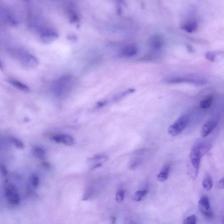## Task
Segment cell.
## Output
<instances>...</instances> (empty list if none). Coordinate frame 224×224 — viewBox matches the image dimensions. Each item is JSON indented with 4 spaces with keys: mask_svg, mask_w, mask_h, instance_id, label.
<instances>
[{
    "mask_svg": "<svg viewBox=\"0 0 224 224\" xmlns=\"http://www.w3.org/2000/svg\"><path fill=\"white\" fill-rule=\"evenodd\" d=\"M69 39H70L71 41H75V40L77 39V37H76L75 35L73 34H71L69 36Z\"/></svg>",
    "mask_w": 224,
    "mask_h": 224,
    "instance_id": "obj_30",
    "label": "cell"
},
{
    "mask_svg": "<svg viewBox=\"0 0 224 224\" xmlns=\"http://www.w3.org/2000/svg\"><path fill=\"white\" fill-rule=\"evenodd\" d=\"M107 159H108V158L106 156L99 155L96 156L95 157L92 158L91 160L96 161V162L97 161V162H104L106 161Z\"/></svg>",
    "mask_w": 224,
    "mask_h": 224,
    "instance_id": "obj_25",
    "label": "cell"
},
{
    "mask_svg": "<svg viewBox=\"0 0 224 224\" xmlns=\"http://www.w3.org/2000/svg\"><path fill=\"white\" fill-rule=\"evenodd\" d=\"M33 153L36 157L40 160H43L45 159L46 152L43 148L40 147H35L33 150Z\"/></svg>",
    "mask_w": 224,
    "mask_h": 224,
    "instance_id": "obj_16",
    "label": "cell"
},
{
    "mask_svg": "<svg viewBox=\"0 0 224 224\" xmlns=\"http://www.w3.org/2000/svg\"><path fill=\"white\" fill-rule=\"evenodd\" d=\"M151 43L154 49H159L162 48L163 45V41L161 37L156 36L151 39Z\"/></svg>",
    "mask_w": 224,
    "mask_h": 224,
    "instance_id": "obj_17",
    "label": "cell"
},
{
    "mask_svg": "<svg viewBox=\"0 0 224 224\" xmlns=\"http://www.w3.org/2000/svg\"><path fill=\"white\" fill-rule=\"evenodd\" d=\"M43 165L46 168H50V165L48 163V162H44L43 163Z\"/></svg>",
    "mask_w": 224,
    "mask_h": 224,
    "instance_id": "obj_32",
    "label": "cell"
},
{
    "mask_svg": "<svg viewBox=\"0 0 224 224\" xmlns=\"http://www.w3.org/2000/svg\"><path fill=\"white\" fill-rule=\"evenodd\" d=\"M31 184L33 187H37L39 185V179L37 176L34 175L31 177Z\"/></svg>",
    "mask_w": 224,
    "mask_h": 224,
    "instance_id": "obj_23",
    "label": "cell"
},
{
    "mask_svg": "<svg viewBox=\"0 0 224 224\" xmlns=\"http://www.w3.org/2000/svg\"><path fill=\"white\" fill-rule=\"evenodd\" d=\"M148 192V191L147 190L137 191L134 194L133 196V199L137 202L140 201L147 195Z\"/></svg>",
    "mask_w": 224,
    "mask_h": 224,
    "instance_id": "obj_18",
    "label": "cell"
},
{
    "mask_svg": "<svg viewBox=\"0 0 224 224\" xmlns=\"http://www.w3.org/2000/svg\"><path fill=\"white\" fill-rule=\"evenodd\" d=\"M212 185V179L211 176L209 174H206L202 182L203 187L206 191H209L211 190Z\"/></svg>",
    "mask_w": 224,
    "mask_h": 224,
    "instance_id": "obj_15",
    "label": "cell"
},
{
    "mask_svg": "<svg viewBox=\"0 0 224 224\" xmlns=\"http://www.w3.org/2000/svg\"><path fill=\"white\" fill-rule=\"evenodd\" d=\"M5 191L7 198L9 202L13 205H18L20 202L19 196L15 186L10 184H7Z\"/></svg>",
    "mask_w": 224,
    "mask_h": 224,
    "instance_id": "obj_6",
    "label": "cell"
},
{
    "mask_svg": "<svg viewBox=\"0 0 224 224\" xmlns=\"http://www.w3.org/2000/svg\"><path fill=\"white\" fill-rule=\"evenodd\" d=\"M189 120L190 117L187 114L180 116L168 128V134L172 137L178 135L186 127Z\"/></svg>",
    "mask_w": 224,
    "mask_h": 224,
    "instance_id": "obj_3",
    "label": "cell"
},
{
    "mask_svg": "<svg viewBox=\"0 0 224 224\" xmlns=\"http://www.w3.org/2000/svg\"><path fill=\"white\" fill-rule=\"evenodd\" d=\"M165 82L168 84H176L186 83L197 85V86H202L205 85L207 83L206 80L202 79L185 77H169L165 79Z\"/></svg>",
    "mask_w": 224,
    "mask_h": 224,
    "instance_id": "obj_4",
    "label": "cell"
},
{
    "mask_svg": "<svg viewBox=\"0 0 224 224\" xmlns=\"http://www.w3.org/2000/svg\"><path fill=\"white\" fill-rule=\"evenodd\" d=\"M24 1H26V2H28V1H29V0H23Z\"/></svg>",
    "mask_w": 224,
    "mask_h": 224,
    "instance_id": "obj_35",
    "label": "cell"
},
{
    "mask_svg": "<svg viewBox=\"0 0 224 224\" xmlns=\"http://www.w3.org/2000/svg\"><path fill=\"white\" fill-rule=\"evenodd\" d=\"M213 99V98L212 96L210 95V96L206 98L205 99L201 101L200 104L201 108L204 109L209 108L211 106Z\"/></svg>",
    "mask_w": 224,
    "mask_h": 224,
    "instance_id": "obj_19",
    "label": "cell"
},
{
    "mask_svg": "<svg viewBox=\"0 0 224 224\" xmlns=\"http://www.w3.org/2000/svg\"><path fill=\"white\" fill-rule=\"evenodd\" d=\"M135 91V89H128L127 90H126L125 91V92H123V93H121L120 94L117 95V96H116V97H115V99L116 100V101L119 100L121 99H122L124 98V97H125V96H127V95H129V94H131V93H134Z\"/></svg>",
    "mask_w": 224,
    "mask_h": 224,
    "instance_id": "obj_20",
    "label": "cell"
},
{
    "mask_svg": "<svg viewBox=\"0 0 224 224\" xmlns=\"http://www.w3.org/2000/svg\"><path fill=\"white\" fill-rule=\"evenodd\" d=\"M24 62L25 65L30 68H35L38 65V60L34 56L31 54H26L24 57Z\"/></svg>",
    "mask_w": 224,
    "mask_h": 224,
    "instance_id": "obj_10",
    "label": "cell"
},
{
    "mask_svg": "<svg viewBox=\"0 0 224 224\" xmlns=\"http://www.w3.org/2000/svg\"><path fill=\"white\" fill-rule=\"evenodd\" d=\"M69 20L72 23H76L79 22V17L74 12H71L69 14Z\"/></svg>",
    "mask_w": 224,
    "mask_h": 224,
    "instance_id": "obj_24",
    "label": "cell"
},
{
    "mask_svg": "<svg viewBox=\"0 0 224 224\" xmlns=\"http://www.w3.org/2000/svg\"><path fill=\"white\" fill-rule=\"evenodd\" d=\"M116 219L115 217H113L112 218V223L113 224H115V221H116Z\"/></svg>",
    "mask_w": 224,
    "mask_h": 224,
    "instance_id": "obj_33",
    "label": "cell"
},
{
    "mask_svg": "<svg viewBox=\"0 0 224 224\" xmlns=\"http://www.w3.org/2000/svg\"><path fill=\"white\" fill-rule=\"evenodd\" d=\"M51 140L58 143L63 144L68 146H71L74 144V139L71 135L65 134H59L52 136Z\"/></svg>",
    "mask_w": 224,
    "mask_h": 224,
    "instance_id": "obj_8",
    "label": "cell"
},
{
    "mask_svg": "<svg viewBox=\"0 0 224 224\" xmlns=\"http://www.w3.org/2000/svg\"><path fill=\"white\" fill-rule=\"evenodd\" d=\"M8 21V23L11 25L13 26H17L18 24V22L17 20L15 19V18L13 16H9L7 18Z\"/></svg>",
    "mask_w": 224,
    "mask_h": 224,
    "instance_id": "obj_28",
    "label": "cell"
},
{
    "mask_svg": "<svg viewBox=\"0 0 224 224\" xmlns=\"http://www.w3.org/2000/svg\"><path fill=\"white\" fill-rule=\"evenodd\" d=\"M73 80L70 76H65L58 80L53 85V92L56 95L60 96L64 95L71 89Z\"/></svg>",
    "mask_w": 224,
    "mask_h": 224,
    "instance_id": "obj_2",
    "label": "cell"
},
{
    "mask_svg": "<svg viewBox=\"0 0 224 224\" xmlns=\"http://www.w3.org/2000/svg\"><path fill=\"white\" fill-rule=\"evenodd\" d=\"M42 41L43 43L48 44L58 39V34L57 32L50 29H46L42 32L40 34Z\"/></svg>",
    "mask_w": 224,
    "mask_h": 224,
    "instance_id": "obj_7",
    "label": "cell"
},
{
    "mask_svg": "<svg viewBox=\"0 0 224 224\" xmlns=\"http://www.w3.org/2000/svg\"><path fill=\"white\" fill-rule=\"evenodd\" d=\"M138 52V49L136 46L130 45L124 48L122 53L125 57H131L137 54Z\"/></svg>",
    "mask_w": 224,
    "mask_h": 224,
    "instance_id": "obj_11",
    "label": "cell"
},
{
    "mask_svg": "<svg viewBox=\"0 0 224 224\" xmlns=\"http://www.w3.org/2000/svg\"><path fill=\"white\" fill-rule=\"evenodd\" d=\"M210 149V145L205 142H196L192 147L189 156V172L192 178L195 179L198 174L202 157Z\"/></svg>",
    "mask_w": 224,
    "mask_h": 224,
    "instance_id": "obj_1",
    "label": "cell"
},
{
    "mask_svg": "<svg viewBox=\"0 0 224 224\" xmlns=\"http://www.w3.org/2000/svg\"><path fill=\"white\" fill-rule=\"evenodd\" d=\"M1 169H2V172H3V174L6 175L7 174L8 172L6 168L4 165H2Z\"/></svg>",
    "mask_w": 224,
    "mask_h": 224,
    "instance_id": "obj_31",
    "label": "cell"
},
{
    "mask_svg": "<svg viewBox=\"0 0 224 224\" xmlns=\"http://www.w3.org/2000/svg\"><path fill=\"white\" fill-rule=\"evenodd\" d=\"M125 191L124 190H120L117 192L116 194V200L118 203L122 202L125 198Z\"/></svg>",
    "mask_w": 224,
    "mask_h": 224,
    "instance_id": "obj_21",
    "label": "cell"
},
{
    "mask_svg": "<svg viewBox=\"0 0 224 224\" xmlns=\"http://www.w3.org/2000/svg\"><path fill=\"white\" fill-rule=\"evenodd\" d=\"M12 141H13L14 144L16 145L17 148H19V149H23V143L20 140H18L17 138H13L12 139Z\"/></svg>",
    "mask_w": 224,
    "mask_h": 224,
    "instance_id": "obj_26",
    "label": "cell"
},
{
    "mask_svg": "<svg viewBox=\"0 0 224 224\" xmlns=\"http://www.w3.org/2000/svg\"><path fill=\"white\" fill-rule=\"evenodd\" d=\"M3 65H2V62H1V61H0V69L1 70H2L3 69Z\"/></svg>",
    "mask_w": 224,
    "mask_h": 224,
    "instance_id": "obj_34",
    "label": "cell"
},
{
    "mask_svg": "<svg viewBox=\"0 0 224 224\" xmlns=\"http://www.w3.org/2000/svg\"><path fill=\"white\" fill-rule=\"evenodd\" d=\"M217 186L221 189H223L224 188V178L221 179L217 183Z\"/></svg>",
    "mask_w": 224,
    "mask_h": 224,
    "instance_id": "obj_29",
    "label": "cell"
},
{
    "mask_svg": "<svg viewBox=\"0 0 224 224\" xmlns=\"http://www.w3.org/2000/svg\"><path fill=\"white\" fill-rule=\"evenodd\" d=\"M196 223V216L194 215L189 216L183 220V224H195Z\"/></svg>",
    "mask_w": 224,
    "mask_h": 224,
    "instance_id": "obj_22",
    "label": "cell"
},
{
    "mask_svg": "<svg viewBox=\"0 0 224 224\" xmlns=\"http://www.w3.org/2000/svg\"><path fill=\"white\" fill-rule=\"evenodd\" d=\"M170 170V166L169 165H164L162 168V170L157 176V179L158 181L160 182H164L168 178L169 172Z\"/></svg>",
    "mask_w": 224,
    "mask_h": 224,
    "instance_id": "obj_12",
    "label": "cell"
},
{
    "mask_svg": "<svg viewBox=\"0 0 224 224\" xmlns=\"http://www.w3.org/2000/svg\"><path fill=\"white\" fill-rule=\"evenodd\" d=\"M205 57L209 61H214L216 59V54L215 53L208 52L205 54Z\"/></svg>",
    "mask_w": 224,
    "mask_h": 224,
    "instance_id": "obj_27",
    "label": "cell"
},
{
    "mask_svg": "<svg viewBox=\"0 0 224 224\" xmlns=\"http://www.w3.org/2000/svg\"><path fill=\"white\" fill-rule=\"evenodd\" d=\"M217 125V121L214 120L207 121V122L204 124L201 130V135L202 137H206L210 135L216 127Z\"/></svg>",
    "mask_w": 224,
    "mask_h": 224,
    "instance_id": "obj_9",
    "label": "cell"
},
{
    "mask_svg": "<svg viewBox=\"0 0 224 224\" xmlns=\"http://www.w3.org/2000/svg\"><path fill=\"white\" fill-rule=\"evenodd\" d=\"M8 82L13 86L15 87L16 89H18L19 90L25 92V93H29L30 91V89L29 87L19 81L15 80H10L9 81H8Z\"/></svg>",
    "mask_w": 224,
    "mask_h": 224,
    "instance_id": "obj_13",
    "label": "cell"
},
{
    "mask_svg": "<svg viewBox=\"0 0 224 224\" xmlns=\"http://www.w3.org/2000/svg\"><path fill=\"white\" fill-rule=\"evenodd\" d=\"M198 205L202 214L205 218L209 219L213 218L214 213L211 207L209 199L207 196H202L199 201Z\"/></svg>",
    "mask_w": 224,
    "mask_h": 224,
    "instance_id": "obj_5",
    "label": "cell"
},
{
    "mask_svg": "<svg viewBox=\"0 0 224 224\" xmlns=\"http://www.w3.org/2000/svg\"><path fill=\"white\" fill-rule=\"evenodd\" d=\"M197 27L198 25L196 22L191 21L183 24L181 28L186 32L192 33L195 32L197 29Z\"/></svg>",
    "mask_w": 224,
    "mask_h": 224,
    "instance_id": "obj_14",
    "label": "cell"
}]
</instances>
